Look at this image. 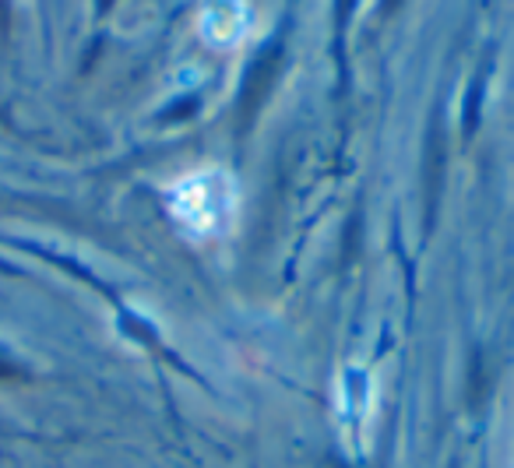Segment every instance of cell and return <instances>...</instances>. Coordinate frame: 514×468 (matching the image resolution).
Here are the masks:
<instances>
[{"mask_svg":"<svg viewBox=\"0 0 514 468\" xmlns=\"http://www.w3.org/2000/svg\"><path fill=\"white\" fill-rule=\"evenodd\" d=\"M345 426H359L370 412V377L363 370H345L342 374V394H339Z\"/></svg>","mask_w":514,"mask_h":468,"instance_id":"cell-1","label":"cell"},{"mask_svg":"<svg viewBox=\"0 0 514 468\" xmlns=\"http://www.w3.org/2000/svg\"><path fill=\"white\" fill-rule=\"evenodd\" d=\"M275 67H279V49H268L254 67H251V75H247V92H244V106H247V110H254L257 102H261V95L268 92L271 78H275Z\"/></svg>","mask_w":514,"mask_h":468,"instance_id":"cell-2","label":"cell"},{"mask_svg":"<svg viewBox=\"0 0 514 468\" xmlns=\"http://www.w3.org/2000/svg\"><path fill=\"white\" fill-rule=\"evenodd\" d=\"M352 7H356V0H335V25H339V29H342L345 22H349Z\"/></svg>","mask_w":514,"mask_h":468,"instance_id":"cell-3","label":"cell"},{"mask_svg":"<svg viewBox=\"0 0 514 468\" xmlns=\"http://www.w3.org/2000/svg\"><path fill=\"white\" fill-rule=\"evenodd\" d=\"M402 4H405V0H385V4H381V11H385V14H394Z\"/></svg>","mask_w":514,"mask_h":468,"instance_id":"cell-4","label":"cell"},{"mask_svg":"<svg viewBox=\"0 0 514 468\" xmlns=\"http://www.w3.org/2000/svg\"><path fill=\"white\" fill-rule=\"evenodd\" d=\"M110 7H113V0H99V11H102V14H106Z\"/></svg>","mask_w":514,"mask_h":468,"instance_id":"cell-5","label":"cell"}]
</instances>
